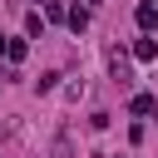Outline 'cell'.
<instances>
[{"label":"cell","instance_id":"obj_1","mask_svg":"<svg viewBox=\"0 0 158 158\" xmlns=\"http://www.w3.org/2000/svg\"><path fill=\"white\" fill-rule=\"evenodd\" d=\"M138 25L153 30V25H158V5H138Z\"/></svg>","mask_w":158,"mask_h":158},{"label":"cell","instance_id":"obj_2","mask_svg":"<svg viewBox=\"0 0 158 158\" xmlns=\"http://www.w3.org/2000/svg\"><path fill=\"white\" fill-rule=\"evenodd\" d=\"M153 109H158L153 94H138V99H133V114H153Z\"/></svg>","mask_w":158,"mask_h":158},{"label":"cell","instance_id":"obj_3","mask_svg":"<svg viewBox=\"0 0 158 158\" xmlns=\"http://www.w3.org/2000/svg\"><path fill=\"white\" fill-rule=\"evenodd\" d=\"M133 54H138V59H153V54H158V44H153V40H138V44H133Z\"/></svg>","mask_w":158,"mask_h":158},{"label":"cell","instance_id":"obj_4","mask_svg":"<svg viewBox=\"0 0 158 158\" xmlns=\"http://www.w3.org/2000/svg\"><path fill=\"white\" fill-rule=\"evenodd\" d=\"M5 54L10 59H25V40H5Z\"/></svg>","mask_w":158,"mask_h":158},{"label":"cell","instance_id":"obj_5","mask_svg":"<svg viewBox=\"0 0 158 158\" xmlns=\"http://www.w3.org/2000/svg\"><path fill=\"white\" fill-rule=\"evenodd\" d=\"M0 54H5V35H0Z\"/></svg>","mask_w":158,"mask_h":158},{"label":"cell","instance_id":"obj_6","mask_svg":"<svg viewBox=\"0 0 158 158\" xmlns=\"http://www.w3.org/2000/svg\"><path fill=\"white\" fill-rule=\"evenodd\" d=\"M84 5H99V0H84Z\"/></svg>","mask_w":158,"mask_h":158}]
</instances>
